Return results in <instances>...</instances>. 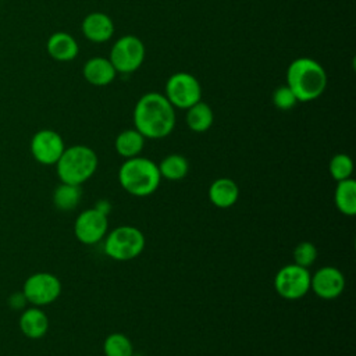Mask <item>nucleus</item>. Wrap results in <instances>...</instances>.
Instances as JSON below:
<instances>
[{
	"mask_svg": "<svg viewBox=\"0 0 356 356\" xmlns=\"http://www.w3.org/2000/svg\"><path fill=\"white\" fill-rule=\"evenodd\" d=\"M135 129L147 139L168 136L175 125L174 106L161 93L143 95L134 108Z\"/></svg>",
	"mask_w": 356,
	"mask_h": 356,
	"instance_id": "1",
	"label": "nucleus"
},
{
	"mask_svg": "<svg viewBox=\"0 0 356 356\" xmlns=\"http://www.w3.org/2000/svg\"><path fill=\"white\" fill-rule=\"evenodd\" d=\"M286 85L298 102H312L325 90L327 74L316 60L300 57L289 64L286 70Z\"/></svg>",
	"mask_w": 356,
	"mask_h": 356,
	"instance_id": "2",
	"label": "nucleus"
},
{
	"mask_svg": "<svg viewBox=\"0 0 356 356\" xmlns=\"http://www.w3.org/2000/svg\"><path fill=\"white\" fill-rule=\"evenodd\" d=\"M118 181L129 195L143 197L149 196L160 185L161 175L154 161L146 157L127 159L118 170Z\"/></svg>",
	"mask_w": 356,
	"mask_h": 356,
	"instance_id": "3",
	"label": "nucleus"
},
{
	"mask_svg": "<svg viewBox=\"0 0 356 356\" xmlns=\"http://www.w3.org/2000/svg\"><path fill=\"white\" fill-rule=\"evenodd\" d=\"M57 164V175L63 184L81 185L88 181L97 168V156L85 145L64 149Z\"/></svg>",
	"mask_w": 356,
	"mask_h": 356,
	"instance_id": "4",
	"label": "nucleus"
},
{
	"mask_svg": "<svg viewBox=\"0 0 356 356\" xmlns=\"http://www.w3.org/2000/svg\"><path fill=\"white\" fill-rule=\"evenodd\" d=\"M146 245L143 232L132 225L115 227L104 239V253L118 261L138 257Z\"/></svg>",
	"mask_w": 356,
	"mask_h": 356,
	"instance_id": "5",
	"label": "nucleus"
},
{
	"mask_svg": "<svg viewBox=\"0 0 356 356\" xmlns=\"http://www.w3.org/2000/svg\"><path fill=\"white\" fill-rule=\"evenodd\" d=\"M312 274L306 267L295 263L286 264L278 270L274 277V288L277 293L288 300L303 298L310 291Z\"/></svg>",
	"mask_w": 356,
	"mask_h": 356,
	"instance_id": "6",
	"label": "nucleus"
},
{
	"mask_svg": "<svg viewBox=\"0 0 356 356\" xmlns=\"http://www.w3.org/2000/svg\"><path fill=\"white\" fill-rule=\"evenodd\" d=\"M117 72L129 74L136 71L145 60V44L134 35H125L114 42L110 57Z\"/></svg>",
	"mask_w": 356,
	"mask_h": 356,
	"instance_id": "7",
	"label": "nucleus"
},
{
	"mask_svg": "<svg viewBox=\"0 0 356 356\" xmlns=\"http://www.w3.org/2000/svg\"><path fill=\"white\" fill-rule=\"evenodd\" d=\"M167 100L178 108H189L202 97V86L199 81L189 72H175L165 83Z\"/></svg>",
	"mask_w": 356,
	"mask_h": 356,
	"instance_id": "8",
	"label": "nucleus"
},
{
	"mask_svg": "<svg viewBox=\"0 0 356 356\" xmlns=\"http://www.w3.org/2000/svg\"><path fill=\"white\" fill-rule=\"evenodd\" d=\"M107 228V213L102 211L99 207L83 210L74 224L76 239L85 245H95L100 242L106 236Z\"/></svg>",
	"mask_w": 356,
	"mask_h": 356,
	"instance_id": "9",
	"label": "nucleus"
},
{
	"mask_svg": "<svg viewBox=\"0 0 356 356\" xmlns=\"http://www.w3.org/2000/svg\"><path fill=\"white\" fill-rule=\"evenodd\" d=\"M61 292L60 280L50 273H36L24 284V296L28 302L42 306L54 302Z\"/></svg>",
	"mask_w": 356,
	"mask_h": 356,
	"instance_id": "10",
	"label": "nucleus"
},
{
	"mask_svg": "<svg viewBox=\"0 0 356 356\" xmlns=\"http://www.w3.org/2000/svg\"><path fill=\"white\" fill-rule=\"evenodd\" d=\"M63 138L51 129L36 132L31 140V152L36 161L50 165L56 164L64 152Z\"/></svg>",
	"mask_w": 356,
	"mask_h": 356,
	"instance_id": "11",
	"label": "nucleus"
},
{
	"mask_svg": "<svg viewBox=\"0 0 356 356\" xmlns=\"http://www.w3.org/2000/svg\"><path fill=\"white\" fill-rule=\"evenodd\" d=\"M310 289L321 299H335L345 289V277L332 266L321 267L310 277Z\"/></svg>",
	"mask_w": 356,
	"mask_h": 356,
	"instance_id": "12",
	"label": "nucleus"
},
{
	"mask_svg": "<svg viewBox=\"0 0 356 356\" xmlns=\"http://www.w3.org/2000/svg\"><path fill=\"white\" fill-rule=\"evenodd\" d=\"M82 32L90 42H107L114 33V22L107 14L95 11L83 18Z\"/></svg>",
	"mask_w": 356,
	"mask_h": 356,
	"instance_id": "13",
	"label": "nucleus"
},
{
	"mask_svg": "<svg viewBox=\"0 0 356 356\" xmlns=\"http://www.w3.org/2000/svg\"><path fill=\"white\" fill-rule=\"evenodd\" d=\"M83 78L95 85V86H104L114 81L115 78V68L113 67L111 61L104 57H92L83 65Z\"/></svg>",
	"mask_w": 356,
	"mask_h": 356,
	"instance_id": "14",
	"label": "nucleus"
},
{
	"mask_svg": "<svg viewBox=\"0 0 356 356\" xmlns=\"http://www.w3.org/2000/svg\"><path fill=\"white\" fill-rule=\"evenodd\" d=\"M239 188L231 178H218L209 188V199L218 209H228L236 203Z\"/></svg>",
	"mask_w": 356,
	"mask_h": 356,
	"instance_id": "15",
	"label": "nucleus"
},
{
	"mask_svg": "<svg viewBox=\"0 0 356 356\" xmlns=\"http://www.w3.org/2000/svg\"><path fill=\"white\" fill-rule=\"evenodd\" d=\"M47 53L57 61H71L78 54L76 40L67 32H56L47 40Z\"/></svg>",
	"mask_w": 356,
	"mask_h": 356,
	"instance_id": "16",
	"label": "nucleus"
},
{
	"mask_svg": "<svg viewBox=\"0 0 356 356\" xmlns=\"http://www.w3.org/2000/svg\"><path fill=\"white\" fill-rule=\"evenodd\" d=\"M19 327L22 332L32 339L42 338L49 328V320L47 316L36 307H31L24 312V314L19 318Z\"/></svg>",
	"mask_w": 356,
	"mask_h": 356,
	"instance_id": "17",
	"label": "nucleus"
},
{
	"mask_svg": "<svg viewBox=\"0 0 356 356\" xmlns=\"http://www.w3.org/2000/svg\"><path fill=\"white\" fill-rule=\"evenodd\" d=\"M337 209L345 216L356 214V181L352 178L338 181L334 192Z\"/></svg>",
	"mask_w": 356,
	"mask_h": 356,
	"instance_id": "18",
	"label": "nucleus"
},
{
	"mask_svg": "<svg viewBox=\"0 0 356 356\" xmlns=\"http://www.w3.org/2000/svg\"><path fill=\"white\" fill-rule=\"evenodd\" d=\"M145 139L146 138L135 128L125 129L115 138V150L124 159L136 157L145 146Z\"/></svg>",
	"mask_w": 356,
	"mask_h": 356,
	"instance_id": "19",
	"label": "nucleus"
},
{
	"mask_svg": "<svg viewBox=\"0 0 356 356\" xmlns=\"http://www.w3.org/2000/svg\"><path fill=\"white\" fill-rule=\"evenodd\" d=\"M186 125L193 131V132H204L207 131L214 120V114L211 107L199 100L197 103L192 104L189 108H186Z\"/></svg>",
	"mask_w": 356,
	"mask_h": 356,
	"instance_id": "20",
	"label": "nucleus"
},
{
	"mask_svg": "<svg viewBox=\"0 0 356 356\" xmlns=\"http://www.w3.org/2000/svg\"><path fill=\"white\" fill-rule=\"evenodd\" d=\"M157 167L161 178H165L170 181H179L185 178L189 171L188 160L181 154H170L164 157Z\"/></svg>",
	"mask_w": 356,
	"mask_h": 356,
	"instance_id": "21",
	"label": "nucleus"
},
{
	"mask_svg": "<svg viewBox=\"0 0 356 356\" xmlns=\"http://www.w3.org/2000/svg\"><path fill=\"white\" fill-rule=\"evenodd\" d=\"M81 200V189L78 185L61 184L53 193V202L60 210H72Z\"/></svg>",
	"mask_w": 356,
	"mask_h": 356,
	"instance_id": "22",
	"label": "nucleus"
},
{
	"mask_svg": "<svg viewBox=\"0 0 356 356\" xmlns=\"http://www.w3.org/2000/svg\"><path fill=\"white\" fill-rule=\"evenodd\" d=\"M103 352L106 356H132L134 345L127 335L121 332H113L104 339Z\"/></svg>",
	"mask_w": 356,
	"mask_h": 356,
	"instance_id": "23",
	"label": "nucleus"
},
{
	"mask_svg": "<svg viewBox=\"0 0 356 356\" xmlns=\"http://www.w3.org/2000/svg\"><path fill=\"white\" fill-rule=\"evenodd\" d=\"M328 171H330V175L337 182L348 179V178H350V175L353 172V161L348 154L338 153V154L332 156V159L330 160Z\"/></svg>",
	"mask_w": 356,
	"mask_h": 356,
	"instance_id": "24",
	"label": "nucleus"
},
{
	"mask_svg": "<svg viewBox=\"0 0 356 356\" xmlns=\"http://www.w3.org/2000/svg\"><path fill=\"white\" fill-rule=\"evenodd\" d=\"M317 259V249L312 242H300L293 249V263L302 267L312 266Z\"/></svg>",
	"mask_w": 356,
	"mask_h": 356,
	"instance_id": "25",
	"label": "nucleus"
},
{
	"mask_svg": "<svg viewBox=\"0 0 356 356\" xmlns=\"http://www.w3.org/2000/svg\"><path fill=\"white\" fill-rule=\"evenodd\" d=\"M273 103L280 110H289L298 103V99L293 95V92L288 88V85H282L274 90Z\"/></svg>",
	"mask_w": 356,
	"mask_h": 356,
	"instance_id": "26",
	"label": "nucleus"
},
{
	"mask_svg": "<svg viewBox=\"0 0 356 356\" xmlns=\"http://www.w3.org/2000/svg\"><path fill=\"white\" fill-rule=\"evenodd\" d=\"M25 300L26 299H25L24 293H13L10 298V306L13 309H21V307H24Z\"/></svg>",
	"mask_w": 356,
	"mask_h": 356,
	"instance_id": "27",
	"label": "nucleus"
}]
</instances>
